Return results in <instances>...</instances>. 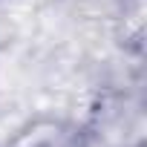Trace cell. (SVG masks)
<instances>
[{
    "mask_svg": "<svg viewBox=\"0 0 147 147\" xmlns=\"http://www.w3.org/2000/svg\"><path fill=\"white\" fill-rule=\"evenodd\" d=\"M66 138H69L66 121L38 115V118L26 121L23 127H18L6 147H63Z\"/></svg>",
    "mask_w": 147,
    "mask_h": 147,
    "instance_id": "1",
    "label": "cell"
}]
</instances>
